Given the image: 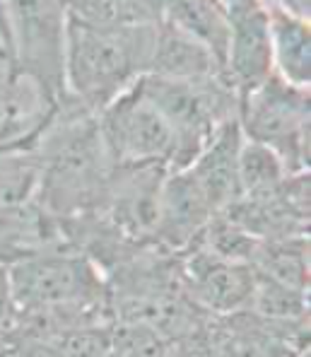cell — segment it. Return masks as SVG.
Listing matches in <instances>:
<instances>
[{"mask_svg": "<svg viewBox=\"0 0 311 357\" xmlns=\"http://www.w3.org/2000/svg\"><path fill=\"white\" fill-rule=\"evenodd\" d=\"M239 155H241V126L236 119L220 126V130L213 135L208 148L198 155L193 162V169L188 174L198 183L208 201L213 215L222 213L234 201L241 198L239 183Z\"/></svg>", "mask_w": 311, "mask_h": 357, "instance_id": "obj_7", "label": "cell"}, {"mask_svg": "<svg viewBox=\"0 0 311 357\" xmlns=\"http://www.w3.org/2000/svg\"><path fill=\"white\" fill-rule=\"evenodd\" d=\"M152 27L99 29L68 15V70L80 99L92 109H107L121 87L150 63Z\"/></svg>", "mask_w": 311, "mask_h": 357, "instance_id": "obj_1", "label": "cell"}, {"mask_svg": "<svg viewBox=\"0 0 311 357\" xmlns=\"http://www.w3.org/2000/svg\"><path fill=\"white\" fill-rule=\"evenodd\" d=\"M167 22L186 31L205 46L220 68L225 70L227 49H229V24H227L222 5L215 3H174L167 5Z\"/></svg>", "mask_w": 311, "mask_h": 357, "instance_id": "obj_11", "label": "cell"}, {"mask_svg": "<svg viewBox=\"0 0 311 357\" xmlns=\"http://www.w3.org/2000/svg\"><path fill=\"white\" fill-rule=\"evenodd\" d=\"M241 121L251 143L266 145L280 157L285 172H299L307 157L309 94L271 75L256 92L239 102Z\"/></svg>", "mask_w": 311, "mask_h": 357, "instance_id": "obj_2", "label": "cell"}, {"mask_svg": "<svg viewBox=\"0 0 311 357\" xmlns=\"http://www.w3.org/2000/svg\"><path fill=\"white\" fill-rule=\"evenodd\" d=\"M102 140L119 167L169 165L176 138L165 116L145 99L140 82L112 107L102 121Z\"/></svg>", "mask_w": 311, "mask_h": 357, "instance_id": "obj_4", "label": "cell"}, {"mask_svg": "<svg viewBox=\"0 0 311 357\" xmlns=\"http://www.w3.org/2000/svg\"><path fill=\"white\" fill-rule=\"evenodd\" d=\"M183 285L196 304L213 312H236L249 307L256 273L249 264H232L198 246L183 261Z\"/></svg>", "mask_w": 311, "mask_h": 357, "instance_id": "obj_6", "label": "cell"}, {"mask_svg": "<svg viewBox=\"0 0 311 357\" xmlns=\"http://www.w3.org/2000/svg\"><path fill=\"white\" fill-rule=\"evenodd\" d=\"M210 218H213V210L188 169L176 172L162 186L155 234L162 239V244L181 249L200 237Z\"/></svg>", "mask_w": 311, "mask_h": 357, "instance_id": "obj_8", "label": "cell"}, {"mask_svg": "<svg viewBox=\"0 0 311 357\" xmlns=\"http://www.w3.org/2000/svg\"><path fill=\"white\" fill-rule=\"evenodd\" d=\"M287 181L280 157L266 145L251 143L239 155V183L241 196H268Z\"/></svg>", "mask_w": 311, "mask_h": 357, "instance_id": "obj_13", "label": "cell"}, {"mask_svg": "<svg viewBox=\"0 0 311 357\" xmlns=\"http://www.w3.org/2000/svg\"><path fill=\"white\" fill-rule=\"evenodd\" d=\"M147 70L150 75L169 77V80H203V77L225 75L215 56L172 22L160 24L157 29Z\"/></svg>", "mask_w": 311, "mask_h": 357, "instance_id": "obj_9", "label": "cell"}, {"mask_svg": "<svg viewBox=\"0 0 311 357\" xmlns=\"http://www.w3.org/2000/svg\"><path fill=\"white\" fill-rule=\"evenodd\" d=\"M10 290L20 309L44 312L97 302L104 287L89 261L80 256L46 254L17 261L10 273Z\"/></svg>", "mask_w": 311, "mask_h": 357, "instance_id": "obj_3", "label": "cell"}, {"mask_svg": "<svg viewBox=\"0 0 311 357\" xmlns=\"http://www.w3.org/2000/svg\"><path fill=\"white\" fill-rule=\"evenodd\" d=\"M10 299H13V290H10V275L3 266H0V326L8 319V307Z\"/></svg>", "mask_w": 311, "mask_h": 357, "instance_id": "obj_14", "label": "cell"}, {"mask_svg": "<svg viewBox=\"0 0 311 357\" xmlns=\"http://www.w3.org/2000/svg\"><path fill=\"white\" fill-rule=\"evenodd\" d=\"M271 36H275V51L282 73L289 77V85L304 89L309 85V24L292 15L275 10L271 20Z\"/></svg>", "mask_w": 311, "mask_h": 357, "instance_id": "obj_12", "label": "cell"}, {"mask_svg": "<svg viewBox=\"0 0 311 357\" xmlns=\"http://www.w3.org/2000/svg\"><path fill=\"white\" fill-rule=\"evenodd\" d=\"M229 24L225 77L236 99H246L271 77L273 70V36L271 15L256 3L222 5Z\"/></svg>", "mask_w": 311, "mask_h": 357, "instance_id": "obj_5", "label": "cell"}, {"mask_svg": "<svg viewBox=\"0 0 311 357\" xmlns=\"http://www.w3.org/2000/svg\"><path fill=\"white\" fill-rule=\"evenodd\" d=\"M249 266L261 278L304 292L309 285L307 271V244L302 237L292 239H263L258 241Z\"/></svg>", "mask_w": 311, "mask_h": 357, "instance_id": "obj_10", "label": "cell"}]
</instances>
